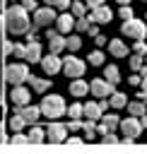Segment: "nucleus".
Segmentation results:
<instances>
[{
  "instance_id": "f257e3e1",
  "label": "nucleus",
  "mask_w": 147,
  "mask_h": 154,
  "mask_svg": "<svg viewBox=\"0 0 147 154\" xmlns=\"http://www.w3.org/2000/svg\"><path fill=\"white\" fill-rule=\"evenodd\" d=\"M5 29L10 34H27L29 31V10H24L22 5H10L5 10Z\"/></svg>"
},
{
  "instance_id": "f03ea898",
  "label": "nucleus",
  "mask_w": 147,
  "mask_h": 154,
  "mask_svg": "<svg viewBox=\"0 0 147 154\" xmlns=\"http://www.w3.org/2000/svg\"><path fill=\"white\" fill-rule=\"evenodd\" d=\"M5 31H7V29H5V17L0 14V103H5V82H7V79H5V58H7V55L12 53V48H14V46L5 38Z\"/></svg>"
},
{
  "instance_id": "7ed1b4c3",
  "label": "nucleus",
  "mask_w": 147,
  "mask_h": 154,
  "mask_svg": "<svg viewBox=\"0 0 147 154\" xmlns=\"http://www.w3.org/2000/svg\"><path fill=\"white\" fill-rule=\"evenodd\" d=\"M41 116L51 118V120H58L60 116H65V101L63 96L58 94H48L41 99Z\"/></svg>"
},
{
  "instance_id": "20e7f679",
  "label": "nucleus",
  "mask_w": 147,
  "mask_h": 154,
  "mask_svg": "<svg viewBox=\"0 0 147 154\" xmlns=\"http://www.w3.org/2000/svg\"><path fill=\"white\" fill-rule=\"evenodd\" d=\"M31 72H29V67L24 65V63H14V65H5V79L12 84V87H17V84H22V82H27V77H29Z\"/></svg>"
},
{
  "instance_id": "39448f33",
  "label": "nucleus",
  "mask_w": 147,
  "mask_h": 154,
  "mask_svg": "<svg viewBox=\"0 0 147 154\" xmlns=\"http://www.w3.org/2000/svg\"><path fill=\"white\" fill-rule=\"evenodd\" d=\"M120 34H123V36H130V38L137 41V38H145V36H147V26H145L142 19H135V17H133V19H125V22H123Z\"/></svg>"
},
{
  "instance_id": "423d86ee",
  "label": "nucleus",
  "mask_w": 147,
  "mask_h": 154,
  "mask_svg": "<svg viewBox=\"0 0 147 154\" xmlns=\"http://www.w3.org/2000/svg\"><path fill=\"white\" fill-rule=\"evenodd\" d=\"M84 70H87V65H84L80 58H75V55L63 58V72H65V77L77 79V77H82V75H84Z\"/></svg>"
},
{
  "instance_id": "0eeeda50",
  "label": "nucleus",
  "mask_w": 147,
  "mask_h": 154,
  "mask_svg": "<svg viewBox=\"0 0 147 154\" xmlns=\"http://www.w3.org/2000/svg\"><path fill=\"white\" fill-rule=\"evenodd\" d=\"M67 125H63V123H48V128H46V140L51 142V144H58V142H65L67 140Z\"/></svg>"
},
{
  "instance_id": "6e6552de",
  "label": "nucleus",
  "mask_w": 147,
  "mask_h": 154,
  "mask_svg": "<svg viewBox=\"0 0 147 154\" xmlns=\"http://www.w3.org/2000/svg\"><path fill=\"white\" fill-rule=\"evenodd\" d=\"M89 91H92L94 96H99V99H106V96H111V94L116 91V84L106 82L104 77H96V79L89 82Z\"/></svg>"
},
{
  "instance_id": "1a4fd4ad",
  "label": "nucleus",
  "mask_w": 147,
  "mask_h": 154,
  "mask_svg": "<svg viewBox=\"0 0 147 154\" xmlns=\"http://www.w3.org/2000/svg\"><path fill=\"white\" fill-rule=\"evenodd\" d=\"M58 17H55V12H53V7H39L36 12H34V26H48L51 22H55Z\"/></svg>"
},
{
  "instance_id": "9d476101",
  "label": "nucleus",
  "mask_w": 147,
  "mask_h": 154,
  "mask_svg": "<svg viewBox=\"0 0 147 154\" xmlns=\"http://www.w3.org/2000/svg\"><path fill=\"white\" fill-rule=\"evenodd\" d=\"M140 130H142V123H140V118H135V116H130V118H125V120L120 123V132H123L125 137H130V140H135V137L140 135Z\"/></svg>"
},
{
  "instance_id": "9b49d317",
  "label": "nucleus",
  "mask_w": 147,
  "mask_h": 154,
  "mask_svg": "<svg viewBox=\"0 0 147 154\" xmlns=\"http://www.w3.org/2000/svg\"><path fill=\"white\" fill-rule=\"evenodd\" d=\"M41 67H43L46 75H55V72L63 70V60H60L55 53H48L46 58H41Z\"/></svg>"
},
{
  "instance_id": "f8f14e48",
  "label": "nucleus",
  "mask_w": 147,
  "mask_h": 154,
  "mask_svg": "<svg viewBox=\"0 0 147 154\" xmlns=\"http://www.w3.org/2000/svg\"><path fill=\"white\" fill-rule=\"evenodd\" d=\"M14 113H19L27 123L34 125V123L39 120V116H41V106H29V103H27V106H14Z\"/></svg>"
},
{
  "instance_id": "ddd939ff",
  "label": "nucleus",
  "mask_w": 147,
  "mask_h": 154,
  "mask_svg": "<svg viewBox=\"0 0 147 154\" xmlns=\"http://www.w3.org/2000/svg\"><path fill=\"white\" fill-rule=\"evenodd\" d=\"M75 22H77V17L70 12L67 14V10L63 12V14H58V19H55V26H58V31L60 34H67L70 29H75Z\"/></svg>"
},
{
  "instance_id": "4468645a",
  "label": "nucleus",
  "mask_w": 147,
  "mask_h": 154,
  "mask_svg": "<svg viewBox=\"0 0 147 154\" xmlns=\"http://www.w3.org/2000/svg\"><path fill=\"white\" fill-rule=\"evenodd\" d=\"M111 17H113V14H111V10H108L106 5L94 7V10H92V14H89V19H92V22H96V24H108V22H111Z\"/></svg>"
},
{
  "instance_id": "2eb2a0df",
  "label": "nucleus",
  "mask_w": 147,
  "mask_h": 154,
  "mask_svg": "<svg viewBox=\"0 0 147 154\" xmlns=\"http://www.w3.org/2000/svg\"><path fill=\"white\" fill-rule=\"evenodd\" d=\"M12 103L14 106H27L29 103V89H24L22 84H17L12 89Z\"/></svg>"
},
{
  "instance_id": "dca6fc26",
  "label": "nucleus",
  "mask_w": 147,
  "mask_h": 154,
  "mask_svg": "<svg viewBox=\"0 0 147 154\" xmlns=\"http://www.w3.org/2000/svg\"><path fill=\"white\" fill-rule=\"evenodd\" d=\"M27 60L29 63H41V43L39 41H29L27 43Z\"/></svg>"
},
{
  "instance_id": "f3484780",
  "label": "nucleus",
  "mask_w": 147,
  "mask_h": 154,
  "mask_svg": "<svg viewBox=\"0 0 147 154\" xmlns=\"http://www.w3.org/2000/svg\"><path fill=\"white\" fill-rule=\"evenodd\" d=\"M87 91H89V84H87L84 79H80V77H77V79H72V82H70V94H72V96H77V99H80V96H87Z\"/></svg>"
},
{
  "instance_id": "a211bd4d",
  "label": "nucleus",
  "mask_w": 147,
  "mask_h": 154,
  "mask_svg": "<svg viewBox=\"0 0 147 154\" xmlns=\"http://www.w3.org/2000/svg\"><path fill=\"white\" fill-rule=\"evenodd\" d=\"M108 51H111L116 58H125V55H128V46H125L120 38H111V41H108Z\"/></svg>"
},
{
  "instance_id": "6ab92c4d",
  "label": "nucleus",
  "mask_w": 147,
  "mask_h": 154,
  "mask_svg": "<svg viewBox=\"0 0 147 154\" xmlns=\"http://www.w3.org/2000/svg\"><path fill=\"white\" fill-rule=\"evenodd\" d=\"M27 82L34 87V91H36V94H43L46 89H51V79H41V77H34V75H29V77H27Z\"/></svg>"
},
{
  "instance_id": "aec40b11",
  "label": "nucleus",
  "mask_w": 147,
  "mask_h": 154,
  "mask_svg": "<svg viewBox=\"0 0 147 154\" xmlns=\"http://www.w3.org/2000/svg\"><path fill=\"white\" fill-rule=\"evenodd\" d=\"M101 113H104V111L99 108V103H94V101H87V103H84V118H87V120H99Z\"/></svg>"
},
{
  "instance_id": "412c9836",
  "label": "nucleus",
  "mask_w": 147,
  "mask_h": 154,
  "mask_svg": "<svg viewBox=\"0 0 147 154\" xmlns=\"http://www.w3.org/2000/svg\"><path fill=\"white\" fill-rule=\"evenodd\" d=\"M104 77H106V82H111V84H118V82H120V72H118L116 65H106Z\"/></svg>"
},
{
  "instance_id": "4be33fe9",
  "label": "nucleus",
  "mask_w": 147,
  "mask_h": 154,
  "mask_svg": "<svg viewBox=\"0 0 147 154\" xmlns=\"http://www.w3.org/2000/svg\"><path fill=\"white\" fill-rule=\"evenodd\" d=\"M101 125H104L106 130H116V128L120 125V120H118L116 113H106V116H101Z\"/></svg>"
},
{
  "instance_id": "5701e85b",
  "label": "nucleus",
  "mask_w": 147,
  "mask_h": 154,
  "mask_svg": "<svg viewBox=\"0 0 147 154\" xmlns=\"http://www.w3.org/2000/svg\"><path fill=\"white\" fill-rule=\"evenodd\" d=\"M48 48H51V53H55V55H58V53L65 48V38H63L60 34H55V36L48 41Z\"/></svg>"
},
{
  "instance_id": "b1692460",
  "label": "nucleus",
  "mask_w": 147,
  "mask_h": 154,
  "mask_svg": "<svg viewBox=\"0 0 147 154\" xmlns=\"http://www.w3.org/2000/svg\"><path fill=\"white\" fill-rule=\"evenodd\" d=\"M145 101H133V103H128V113L130 116H135V118H140V116H145L147 111H145Z\"/></svg>"
},
{
  "instance_id": "393cba45",
  "label": "nucleus",
  "mask_w": 147,
  "mask_h": 154,
  "mask_svg": "<svg viewBox=\"0 0 147 154\" xmlns=\"http://www.w3.org/2000/svg\"><path fill=\"white\" fill-rule=\"evenodd\" d=\"M96 120H87V123H82V130H84V140L87 142H92L94 137H96V125H94Z\"/></svg>"
},
{
  "instance_id": "a878e982",
  "label": "nucleus",
  "mask_w": 147,
  "mask_h": 154,
  "mask_svg": "<svg viewBox=\"0 0 147 154\" xmlns=\"http://www.w3.org/2000/svg\"><path fill=\"white\" fill-rule=\"evenodd\" d=\"M46 140V130L43 128H31V132H29V142L31 144H41Z\"/></svg>"
},
{
  "instance_id": "bb28decb",
  "label": "nucleus",
  "mask_w": 147,
  "mask_h": 154,
  "mask_svg": "<svg viewBox=\"0 0 147 154\" xmlns=\"http://www.w3.org/2000/svg\"><path fill=\"white\" fill-rule=\"evenodd\" d=\"M70 12H72L77 19H80V17H87V5H84V2H80V0H75V2L70 5Z\"/></svg>"
},
{
  "instance_id": "cd10ccee",
  "label": "nucleus",
  "mask_w": 147,
  "mask_h": 154,
  "mask_svg": "<svg viewBox=\"0 0 147 154\" xmlns=\"http://www.w3.org/2000/svg\"><path fill=\"white\" fill-rule=\"evenodd\" d=\"M108 103H111V108H123V106H125V94L113 91V94H111V99H108Z\"/></svg>"
},
{
  "instance_id": "c85d7f7f",
  "label": "nucleus",
  "mask_w": 147,
  "mask_h": 154,
  "mask_svg": "<svg viewBox=\"0 0 147 154\" xmlns=\"http://www.w3.org/2000/svg\"><path fill=\"white\" fill-rule=\"evenodd\" d=\"M24 125H27V120H24V118H22V116H19V113H14V116H12V118H10V128H12V130H14V132H19V130H22V128H24Z\"/></svg>"
},
{
  "instance_id": "c756f323",
  "label": "nucleus",
  "mask_w": 147,
  "mask_h": 154,
  "mask_svg": "<svg viewBox=\"0 0 147 154\" xmlns=\"http://www.w3.org/2000/svg\"><path fill=\"white\" fill-rule=\"evenodd\" d=\"M67 116H70V118H82V116H84V103H72V106L67 108Z\"/></svg>"
},
{
  "instance_id": "7c9ffc66",
  "label": "nucleus",
  "mask_w": 147,
  "mask_h": 154,
  "mask_svg": "<svg viewBox=\"0 0 147 154\" xmlns=\"http://www.w3.org/2000/svg\"><path fill=\"white\" fill-rule=\"evenodd\" d=\"M89 65H96V67L104 65V53L101 51H92L89 53Z\"/></svg>"
},
{
  "instance_id": "2f4dec72",
  "label": "nucleus",
  "mask_w": 147,
  "mask_h": 154,
  "mask_svg": "<svg viewBox=\"0 0 147 154\" xmlns=\"http://www.w3.org/2000/svg\"><path fill=\"white\" fill-rule=\"evenodd\" d=\"M89 26H92V19H89V17H80V19L75 22V29H77V31H87Z\"/></svg>"
},
{
  "instance_id": "473e14b6",
  "label": "nucleus",
  "mask_w": 147,
  "mask_h": 154,
  "mask_svg": "<svg viewBox=\"0 0 147 154\" xmlns=\"http://www.w3.org/2000/svg\"><path fill=\"white\" fill-rule=\"evenodd\" d=\"M80 46H82L80 36H67V38H65V48H70V51H77Z\"/></svg>"
},
{
  "instance_id": "72a5a7b5",
  "label": "nucleus",
  "mask_w": 147,
  "mask_h": 154,
  "mask_svg": "<svg viewBox=\"0 0 147 154\" xmlns=\"http://www.w3.org/2000/svg\"><path fill=\"white\" fill-rule=\"evenodd\" d=\"M142 65H145V60H142V53H135V55L130 58V70H135V72H137Z\"/></svg>"
},
{
  "instance_id": "f704fd0d",
  "label": "nucleus",
  "mask_w": 147,
  "mask_h": 154,
  "mask_svg": "<svg viewBox=\"0 0 147 154\" xmlns=\"http://www.w3.org/2000/svg\"><path fill=\"white\" fill-rule=\"evenodd\" d=\"M12 53H14V58H22V60H27V43H17V46L12 48Z\"/></svg>"
},
{
  "instance_id": "c9c22d12",
  "label": "nucleus",
  "mask_w": 147,
  "mask_h": 154,
  "mask_svg": "<svg viewBox=\"0 0 147 154\" xmlns=\"http://www.w3.org/2000/svg\"><path fill=\"white\" fill-rule=\"evenodd\" d=\"M10 144H31V142H29V135H12Z\"/></svg>"
},
{
  "instance_id": "e433bc0d",
  "label": "nucleus",
  "mask_w": 147,
  "mask_h": 154,
  "mask_svg": "<svg viewBox=\"0 0 147 154\" xmlns=\"http://www.w3.org/2000/svg\"><path fill=\"white\" fill-rule=\"evenodd\" d=\"M101 142H104V144H118L120 140H118L113 132H106V135H101Z\"/></svg>"
},
{
  "instance_id": "4c0bfd02",
  "label": "nucleus",
  "mask_w": 147,
  "mask_h": 154,
  "mask_svg": "<svg viewBox=\"0 0 147 154\" xmlns=\"http://www.w3.org/2000/svg\"><path fill=\"white\" fill-rule=\"evenodd\" d=\"M135 14H133V10H130V5H120V19H133Z\"/></svg>"
},
{
  "instance_id": "58836bf2",
  "label": "nucleus",
  "mask_w": 147,
  "mask_h": 154,
  "mask_svg": "<svg viewBox=\"0 0 147 154\" xmlns=\"http://www.w3.org/2000/svg\"><path fill=\"white\" fill-rule=\"evenodd\" d=\"M22 7H24V10H29V12H36V10H39L36 0H22Z\"/></svg>"
},
{
  "instance_id": "ea45409f",
  "label": "nucleus",
  "mask_w": 147,
  "mask_h": 154,
  "mask_svg": "<svg viewBox=\"0 0 147 154\" xmlns=\"http://www.w3.org/2000/svg\"><path fill=\"white\" fill-rule=\"evenodd\" d=\"M135 53H147V46H145V41H142V38H137V41H135Z\"/></svg>"
},
{
  "instance_id": "a19ab883",
  "label": "nucleus",
  "mask_w": 147,
  "mask_h": 154,
  "mask_svg": "<svg viewBox=\"0 0 147 154\" xmlns=\"http://www.w3.org/2000/svg\"><path fill=\"white\" fill-rule=\"evenodd\" d=\"M80 128H82L80 118H72V120H70V125H67V130H70V132H75V130H80Z\"/></svg>"
},
{
  "instance_id": "79ce46f5",
  "label": "nucleus",
  "mask_w": 147,
  "mask_h": 154,
  "mask_svg": "<svg viewBox=\"0 0 147 154\" xmlns=\"http://www.w3.org/2000/svg\"><path fill=\"white\" fill-rule=\"evenodd\" d=\"M65 142H67V147H82V142H84V140H80V137H67Z\"/></svg>"
},
{
  "instance_id": "37998d69",
  "label": "nucleus",
  "mask_w": 147,
  "mask_h": 154,
  "mask_svg": "<svg viewBox=\"0 0 147 154\" xmlns=\"http://www.w3.org/2000/svg\"><path fill=\"white\" fill-rule=\"evenodd\" d=\"M84 5H87L89 10H94V7H101V5H104V0H87Z\"/></svg>"
},
{
  "instance_id": "c03bdc74",
  "label": "nucleus",
  "mask_w": 147,
  "mask_h": 154,
  "mask_svg": "<svg viewBox=\"0 0 147 154\" xmlns=\"http://www.w3.org/2000/svg\"><path fill=\"white\" fill-rule=\"evenodd\" d=\"M70 5H72L70 0H58V2H55V7H58V10H67Z\"/></svg>"
},
{
  "instance_id": "a18cd8bd",
  "label": "nucleus",
  "mask_w": 147,
  "mask_h": 154,
  "mask_svg": "<svg viewBox=\"0 0 147 154\" xmlns=\"http://www.w3.org/2000/svg\"><path fill=\"white\" fill-rule=\"evenodd\" d=\"M128 82L130 84H142V77L140 75H133V77H128Z\"/></svg>"
},
{
  "instance_id": "49530a36",
  "label": "nucleus",
  "mask_w": 147,
  "mask_h": 154,
  "mask_svg": "<svg viewBox=\"0 0 147 154\" xmlns=\"http://www.w3.org/2000/svg\"><path fill=\"white\" fill-rule=\"evenodd\" d=\"M96 103H99V108H101V111H106V108H108V106H111V103H108V101H106V99H99V101H96Z\"/></svg>"
},
{
  "instance_id": "de8ad7c7",
  "label": "nucleus",
  "mask_w": 147,
  "mask_h": 154,
  "mask_svg": "<svg viewBox=\"0 0 147 154\" xmlns=\"http://www.w3.org/2000/svg\"><path fill=\"white\" fill-rule=\"evenodd\" d=\"M87 34H89V36H99V29H96V26H94V24H92V26H89V29H87Z\"/></svg>"
},
{
  "instance_id": "09e8293b",
  "label": "nucleus",
  "mask_w": 147,
  "mask_h": 154,
  "mask_svg": "<svg viewBox=\"0 0 147 154\" xmlns=\"http://www.w3.org/2000/svg\"><path fill=\"white\" fill-rule=\"evenodd\" d=\"M55 34H60V31H58V29H48V31H46V38H48V41H51V38H53V36H55Z\"/></svg>"
},
{
  "instance_id": "8fccbe9b",
  "label": "nucleus",
  "mask_w": 147,
  "mask_h": 154,
  "mask_svg": "<svg viewBox=\"0 0 147 154\" xmlns=\"http://www.w3.org/2000/svg\"><path fill=\"white\" fill-rule=\"evenodd\" d=\"M94 41H96V46H104V43H106V36L99 34V36H94Z\"/></svg>"
},
{
  "instance_id": "3c124183",
  "label": "nucleus",
  "mask_w": 147,
  "mask_h": 154,
  "mask_svg": "<svg viewBox=\"0 0 147 154\" xmlns=\"http://www.w3.org/2000/svg\"><path fill=\"white\" fill-rule=\"evenodd\" d=\"M0 142H7V137H5V125L0 123Z\"/></svg>"
},
{
  "instance_id": "603ef678",
  "label": "nucleus",
  "mask_w": 147,
  "mask_h": 154,
  "mask_svg": "<svg viewBox=\"0 0 147 154\" xmlns=\"http://www.w3.org/2000/svg\"><path fill=\"white\" fill-rule=\"evenodd\" d=\"M140 77H142V79H147V65H142V67H140Z\"/></svg>"
},
{
  "instance_id": "864d4df0",
  "label": "nucleus",
  "mask_w": 147,
  "mask_h": 154,
  "mask_svg": "<svg viewBox=\"0 0 147 154\" xmlns=\"http://www.w3.org/2000/svg\"><path fill=\"white\" fill-rule=\"evenodd\" d=\"M140 123H142V128H147V113H145V116H140Z\"/></svg>"
},
{
  "instance_id": "5fc2aeb1",
  "label": "nucleus",
  "mask_w": 147,
  "mask_h": 154,
  "mask_svg": "<svg viewBox=\"0 0 147 154\" xmlns=\"http://www.w3.org/2000/svg\"><path fill=\"white\" fill-rule=\"evenodd\" d=\"M43 2H46L48 7H55V2H58V0H43Z\"/></svg>"
},
{
  "instance_id": "6e6d98bb",
  "label": "nucleus",
  "mask_w": 147,
  "mask_h": 154,
  "mask_svg": "<svg viewBox=\"0 0 147 154\" xmlns=\"http://www.w3.org/2000/svg\"><path fill=\"white\" fill-rule=\"evenodd\" d=\"M142 91L147 94V79H142Z\"/></svg>"
},
{
  "instance_id": "4d7b16f0",
  "label": "nucleus",
  "mask_w": 147,
  "mask_h": 154,
  "mask_svg": "<svg viewBox=\"0 0 147 154\" xmlns=\"http://www.w3.org/2000/svg\"><path fill=\"white\" fill-rule=\"evenodd\" d=\"M118 2H120V5H128V2H130V0H118Z\"/></svg>"
},
{
  "instance_id": "13d9d810",
  "label": "nucleus",
  "mask_w": 147,
  "mask_h": 154,
  "mask_svg": "<svg viewBox=\"0 0 147 154\" xmlns=\"http://www.w3.org/2000/svg\"><path fill=\"white\" fill-rule=\"evenodd\" d=\"M2 5H5V0H0V10H2Z\"/></svg>"
},
{
  "instance_id": "bf43d9fd",
  "label": "nucleus",
  "mask_w": 147,
  "mask_h": 154,
  "mask_svg": "<svg viewBox=\"0 0 147 154\" xmlns=\"http://www.w3.org/2000/svg\"><path fill=\"white\" fill-rule=\"evenodd\" d=\"M145 65H147V53H145Z\"/></svg>"
},
{
  "instance_id": "052dcab7",
  "label": "nucleus",
  "mask_w": 147,
  "mask_h": 154,
  "mask_svg": "<svg viewBox=\"0 0 147 154\" xmlns=\"http://www.w3.org/2000/svg\"><path fill=\"white\" fill-rule=\"evenodd\" d=\"M10 2H12V0H10Z\"/></svg>"
}]
</instances>
